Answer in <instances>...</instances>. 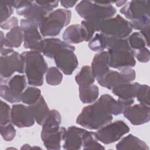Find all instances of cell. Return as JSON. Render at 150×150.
<instances>
[{"label": "cell", "instance_id": "30bf717a", "mask_svg": "<svg viewBox=\"0 0 150 150\" xmlns=\"http://www.w3.org/2000/svg\"><path fill=\"white\" fill-rule=\"evenodd\" d=\"M15 72L25 73V59L22 54L14 51L11 53L1 56L0 60L1 83L10 78Z\"/></svg>", "mask_w": 150, "mask_h": 150}, {"label": "cell", "instance_id": "3957f363", "mask_svg": "<svg viewBox=\"0 0 150 150\" xmlns=\"http://www.w3.org/2000/svg\"><path fill=\"white\" fill-rule=\"evenodd\" d=\"M112 119V115L97 100L82 109L76 123L88 129H98L111 122Z\"/></svg>", "mask_w": 150, "mask_h": 150}, {"label": "cell", "instance_id": "7a4b0ae2", "mask_svg": "<svg viewBox=\"0 0 150 150\" xmlns=\"http://www.w3.org/2000/svg\"><path fill=\"white\" fill-rule=\"evenodd\" d=\"M59 1H11L16 13L24 16L26 19L31 20L39 24L45 18L58 6Z\"/></svg>", "mask_w": 150, "mask_h": 150}, {"label": "cell", "instance_id": "7402d4cb", "mask_svg": "<svg viewBox=\"0 0 150 150\" xmlns=\"http://www.w3.org/2000/svg\"><path fill=\"white\" fill-rule=\"evenodd\" d=\"M66 129L60 127L54 132L45 135H41V139L45 148L49 150H57L60 149V143L63 139V135Z\"/></svg>", "mask_w": 150, "mask_h": 150}, {"label": "cell", "instance_id": "e0dca14e", "mask_svg": "<svg viewBox=\"0 0 150 150\" xmlns=\"http://www.w3.org/2000/svg\"><path fill=\"white\" fill-rule=\"evenodd\" d=\"M86 129L75 126L69 127L66 129L63 141V147L64 149H80L83 146V136Z\"/></svg>", "mask_w": 150, "mask_h": 150}, {"label": "cell", "instance_id": "ab89813d", "mask_svg": "<svg viewBox=\"0 0 150 150\" xmlns=\"http://www.w3.org/2000/svg\"><path fill=\"white\" fill-rule=\"evenodd\" d=\"M77 2V1H60V3L62 6L64 7L65 8H69L74 6L75 4Z\"/></svg>", "mask_w": 150, "mask_h": 150}, {"label": "cell", "instance_id": "cb8c5ba5", "mask_svg": "<svg viewBox=\"0 0 150 150\" xmlns=\"http://www.w3.org/2000/svg\"><path fill=\"white\" fill-rule=\"evenodd\" d=\"M116 149H144L149 150L147 144L135 136L129 134L122 138L116 145Z\"/></svg>", "mask_w": 150, "mask_h": 150}, {"label": "cell", "instance_id": "277c9868", "mask_svg": "<svg viewBox=\"0 0 150 150\" xmlns=\"http://www.w3.org/2000/svg\"><path fill=\"white\" fill-rule=\"evenodd\" d=\"M112 3L113 1H81L76 5L75 9L84 20L101 23L103 21L113 17L116 13Z\"/></svg>", "mask_w": 150, "mask_h": 150}, {"label": "cell", "instance_id": "e575fe53", "mask_svg": "<svg viewBox=\"0 0 150 150\" xmlns=\"http://www.w3.org/2000/svg\"><path fill=\"white\" fill-rule=\"evenodd\" d=\"M149 86L146 84H140L135 97L139 103L149 106Z\"/></svg>", "mask_w": 150, "mask_h": 150}, {"label": "cell", "instance_id": "7c38bea8", "mask_svg": "<svg viewBox=\"0 0 150 150\" xmlns=\"http://www.w3.org/2000/svg\"><path fill=\"white\" fill-rule=\"evenodd\" d=\"M20 25L23 32L24 47L42 53L43 39L38 29V25L31 20L22 19Z\"/></svg>", "mask_w": 150, "mask_h": 150}, {"label": "cell", "instance_id": "836d02e7", "mask_svg": "<svg viewBox=\"0 0 150 150\" xmlns=\"http://www.w3.org/2000/svg\"><path fill=\"white\" fill-rule=\"evenodd\" d=\"M13 7L12 5L11 1H5L0 2V14L1 23L6 21L13 13Z\"/></svg>", "mask_w": 150, "mask_h": 150}, {"label": "cell", "instance_id": "74e56055", "mask_svg": "<svg viewBox=\"0 0 150 150\" xmlns=\"http://www.w3.org/2000/svg\"><path fill=\"white\" fill-rule=\"evenodd\" d=\"M134 56L139 62L147 63L149 60L150 52L149 49L146 47L135 52Z\"/></svg>", "mask_w": 150, "mask_h": 150}, {"label": "cell", "instance_id": "484cf974", "mask_svg": "<svg viewBox=\"0 0 150 150\" xmlns=\"http://www.w3.org/2000/svg\"><path fill=\"white\" fill-rule=\"evenodd\" d=\"M79 98L84 104H91L96 101L99 95L98 87L95 84H90L79 87Z\"/></svg>", "mask_w": 150, "mask_h": 150}, {"label": "cell", "instance_id": "d590c367", "mask_svg": "<svg viewBox=\"0 0 150 150\" xmlns=\"http://www.w3.org/2000/svg\"><path fill=\"white\" fill-rule=\"evenodd\" d=\"M0 112V125L11 122V108L7 103L2 100L1 101Z\"/></svg>", "mask_w": 150, "mask_h": 150}, {"label": "cell", "instance_id": "f35d334b", "mask_svg": "<svg viewBox=\"0 0 150 150\" xmlns=\"http://www.w3.org/2000/svg\"><path fill=\"white\" fill-rule=\"evenodd\" d=\"M18 21L16 17L13 16L9 18L6 21L1 23V28L5 30L11 29L12 28L18 26Z\"/></svg>", "mask_w": 150, "mask_h": 150}, {"label": "cell", "instance_id": "9c48e42d", "mask_svg": "<svg viewBox=\"0 0 150 150\" xmlns=\"http://www.w3.org/2000/svg\"><path fill=\"white\" fill-rule=\"evenodd\" d=\"M0 96L11 103L21 101V96L26 86L25 75L16 74L1 83Z\"/></svg>", "mask_w": 150, "mask_h": 150}, {"label": "cell", "instance_id": "5bb4252c", "mask_svg": "<svg viewBox=\"0 0 150 150\" xmlns=\"http://www.w3.org/2000/svg\"><path fill=\"white\" fill-rule=\"evenodd\" d=\"M74 52L71 49L64 48L56 52L53 56L57 67L66 75H71L78 66V60Z\"/></svg>", "mask_w": 150, "mask_h": 150}, {"label": "cell", "instance_id": "d4e9b609", "mask_svg": "<svg viewBox=\"0 0 150 150\" xmlns=\"http://www.w3.org/2000/svg\"><path fill=\"white\" fill-rule=\"evenodd\" d=\"M29 106L33 113L35 121L39 125H42L50 111L43 97L41 96L35 103Z\"/></svg>", "mask_w": 150, "mask_h": 150}, {"label": "cell", "instance_id": "6da1fadb", "mask_svg": "<svg viewBox=\"0 0 150 150\" xmlns=\"http://www.w3.org/2000/svg\"><path fill=\"white\" fill-rule=\"evenodd\" d=\"M107 37V49L109 56L110 67L120 70L135 66L136 60L134 53L128 45L127 38L118 39Z\"/></svg>", "mask_w": 150, "mask_h": 150}, {"label": "cell", "instance_id": "4316f807", "mask_svg": "<svg viewBox=\"0 0 150 150\" xmlns=\"http://www.w3.org/2000/svg\"><path fill=\"white\" fill-rule=\"evenodd\" d=\"M127 41L129 47L132 50L134 53L138 50L146 47V46L149 47V42L140 32H134L130 34L127 38Z\"/></svg>", "mask_w": 150, "mask_h": 150}, {"label": "cell", "instance_id": "ac0fdd59", "mask_svg": "<svg viewBox=\"0 0 150 150\" xmlns=\"http://www.w3.org/2000/svg\"><path fill=\"white\" fill-rule=\"evenodd\" d=\"M63 39L69 44H77L83 41L88 42L87 32L84 26L81 24L71 25L64 31Z\"/></svg>", "mask_w": 150, "mask_h": 150}, {"label": "cell", "instance_id": "f546056e", "mask_svg": "<svg viewBox=\"0 0 150 150\" xmlns=\"http://www.w3.org/2000/svg\"><path fill=\"white\" fill-rule=\"evenodd\" d=\"M5 38L10 42L13 47L18 48L20 47L23 41V30L21 26H15L6 33Z\"/></svg>", "mask_w": 150, "mask_h": 150}, {"label": "cell", "instance_id": "d6a6232c", "mask_svg": "<svg viewBox=\"0 0 150 150\" xmlns=\"http://www.w3.org/2000/svg\"><path fill=\"white\" fill-rule=\"evenodd\" d=\"M63 75L61 71L56 67L48 68L46 73V81L50 86H57L61 83Z\"/></svg>", "mask_w": 150, "mask_h": 150}, {"label": "cell", "instance_id": "4fadbf2b", "mask_svg": "<svg viewBox=\"0 0 150 150\" xmlns=\"http://www.w3.org/2000/svg\"><path fill=\"white\" fill-rule=\"evenodd\" d=\"M120 71L110 70L104 76L97 80L98 84L109 90L122 83H128L134 81L136 73L134 69L127 67L120 70Z\"/></svg>", "mask_w": 150, "mask_h": 150}, {"label": "cell", "instance_id": "52a82bcc", "mask_svg": "<svg viewBox=\"0 0 150 150\" xmlns=\"http://www.w3.org/2000/svg\"><path fill=\"white\" fill-rule=\"evenodd\" d=\"M71 12L69 9H58L51 12L39 24V32L43 36H56L67 26L71 21Z\"/></svg>", "mask_w": 150, "mask_h": 150}, {"label": "cell", "instance_id": "2e32d148", "mask_svg": "<svg viewBox=\"0 0 150 150\" xmlns=\"http://www.w3.org/2000/svg\"><path fill=\"white\" fill-rule=\"evenodd\" d=\"M122 113L124 117L134 125L147 123L150 120V107L141 103L126 107Z\"/></svg>", "mask_w": 150, "mask_h": 150}, {"label": "cell", "instance_id": "8fae6325", "mask_svg": "<svg viewBox=\"0 0 150 150\" xmlns=\"http://www.w3.org/2000/svg\"><path fill=\"white\" fill-rule=\"evenodd\" d=\"M129 131L128 125L123 121L118 120L98 129L96 134L98 141L104 144H110L118 141Z\"/></svg>", "mask_w": 150, "mask_h": 150}, {"label": "cell", "instance_id": "9a60e30c", "mask_svg": "<svg viewBox=\"0 0 150 150\" xmlns=\"http://www.w3.org/2000/svg\"><path fill=\"white\" fill-rule=\"evenodd\" d=\"M35 120L29 106L17 104L11 108V123L19 128L30 127L34 125Z\"/></svg>", "mask_w": 150, "mask_h": 150}, {"label": "cell", "instance_id": "44dd1931", "mask_svg": "<svg viewBox=\"0 0 150 150\" xmlns=\"http://www.w3.org/2000/svg\"><path fill=\"white\" fill-rule=\"evenodd\" d=\"M141 84L138 83H122L115 86L112 88V93L118 98L129 100L135 98L137 91Z\"/></svg>", "mask_w": 150, "mask_h": 150}, {"label": "cell", "instance_id": "60d3db41", "mask_svg": "<svg viewBox=\"0 0 150 150\" xmlns=\"http://www.w3.org/2000/svg\"><path fill=\"white\" fill-rule=\"evenodd\" d=\"M127 1H113V3H115L116 4V6L118 7L121 6L122 5H124L125 3H127Z\"/></svg>", "mask_w": 150, "mask_h": 150}, {"label": "cell", "instance_id": "ffe728a7", "mask_svg": "<svg viewBox=\"0 0 150 150\" xmlns=\"http://www.w3.org/2000/svg\"><path fill=\"white\" fill-rule=\"evenodd\" d=\"M64 48L70 49L74 51L75 50L74 46L61 40L58 38H52L43 39L42 53H43V55L49 58H53L56 52Z\"/></svg>", "mask_w": 150, "mask_h": 150}, {"label": "cell", "instance_id": "f1b7e54d", "mask_svg": "<svg viewBox=\"0 0 150 150\" xmlns=\"http://www.w3.org/2000/svg\"><path fill=\"white\" fill-rule=\"evenodd\" d=\"M98 141L96 132L86 130L83 136V149H105V148Z\"/></svg>", "mask_w": 150, "mask_h": 150}, {"label": "cell", "instance_id": "603a6c76", "mask_svg": "<svg viewBox=\"0 0 150 150\" xmlns=\"http://www.w3.org/2000/svg\"><path fill=\"white\" fill-rule=\"evenodd\" d=\"M61 122L62 118L60 112L56 110H50L42 125L40 135L57 131L60 127Z\"/></svg>", "mask_w": 150, "mask_h": 150}, {"label": "cell", "instance_id": "d6986e66", "mask_svg": "<svg viewBox=\"0 0 150 150\" xmlns=\"http://www.w3.org/2000/svg\"><path fill=\"white\" fill-rule=\"evenodd\" d=\"M91 69L93 76L98 80L110 70L109 56L107 51L98 52L94 56Z\"/></svg>", "mask_w": 150, "mask_h": 150}, {"label": "cell", "instance_id": "5b68a950", "mask_svg": "<svg viewBox=\"0 0 150 150\" xmlns=\"http://www.w3.org/2000/svg\"><path fill=\"white\" fill-rule=\"evenodd\" d=\"M21 54L25 59V73L28 84L35 87L42 86L44 74L48 67L41 53L29 50Z\"/></svg>", "mask_w": 150, "mask_h": 150}, {"label": "cell", "instance_id": "ba28073f", "mask_svg": "<svg viewBox=\"0 0 150 150\" xmlns=\"http://www.w3.org/2000/svg\"><path fill=\"white\" fill-rule=\"evenodd\" d=\"M133 30L129 21L119 14L103 21L100 27V32L107 36L118 38H127Z\"/></svg>", "mask_w": 150, "mask_h": 150}, {"label": "cell", "instance_id": "8d00e7d4", "mask_svg": "<svg viewBox=\"0 0 150 150\" xmlns=\"http://www.w3.org/2000/svg\"><path fill=\"white\" fill-rule=\"evenodd\" d=\"M12 123L6 125H1V134L6 141H11L15 137L16 129Z\"/></svg>", "mask_w": 150, "mask_h": 150}, {"label": "cell", "instance_id": "8992f818", "mask_svg": "<svg viewBox=\"0 0 150 150\" xmlns=\"http://www.w3.org/2000/svg\"><path fill=\"white\" fill-rule=\"evenodd\" d=\"M120 12L130 21L134 29L141 31L149 28V1H131L127 2L120 9Z\"/></svg>", "mask_w": 150, "mask_h": 150}, {"label": "cell", "instance_id": "4dcf8cb0", "mask_svg": "<svg viewBox=\"0 0 150 150\" xmlns=\"http://www.w3.org/2000/svg\"><path fill=\"white\" fill-rule=\"evenodd\" d=\"M88 46L94 52H103L107 47V37L100 32L97 33L89 41Z\"/></svg>", "mask_w": 150, "mask_h": 150}, {"label": "cell", "instance_id": "83f0119b", "mask_svg": "<svg viewBox=\"0 0 150 150\" xmlns=\"http://www.w3.org/2000/svg\"><path fill=\"white\" fill-rule=\"evenodd\" d=\"M75 80L79 86H84L92 84L95 81L91 67L86 65L81 67L80 71L75 77Z\"/></svg>", "mask_w": 150, "mask_h": 150}, {"label": "cell", "instance_id": "1f68e13d", "mask_svg": "<svg viewBox=\"0 0 150 150\" xmlns=\"http://www.w3.org/2000/svg\"><path fill=\"white\" fill-rule=\"evenodd\" d=\"M41 91L35 87H28L21 96V101L28 105L35 103L41 97Z\"/></svg>", "mask_w": 150, "mask_h": 150}]
</instances>
